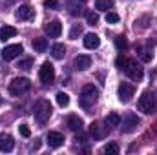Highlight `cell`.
Here are the masks:
<instances>
[{"mask_svg": "<svg viewBox=\"0 0 157 155\" xmlns=\"http://www.w3.org/2000/svg\"><path fill=\"white\" fill-rule=\"evenodd\" d=\"M29 88H31V82H29V78H26V77H17L9 82V93L13 97H20V95L28 93Z\"/></svg>", "mask_w": 157, "mask_h": 155, "instance_id": "277c9868", "label": "cell"}, {"mask_svg": "<svg viewBox=\"0 0 157 155\" xmlns=\"http://www.w3.org/2000/svg\"><path fill=\"white\" fill-rule=\"evenodd\" d=\"M66 124H68V128L73 130V131H82V126H84L82 119H80L78 115H70L68 119H66Z\"/></svg>", "mask_w": 157, "mask_h": 155, "instance_id": "e0dca14e", "label": "cell"}, {"mask_svg": "<svg viewBox=\"0 0 157 155\" xmlns=\"http://www.w3.org/2000/svg\"><path fill=\"white\" fill-rule=\"evenodd\" d=\"M0 104H2V97H0Z\"/></svg>", "mask_w": 157, "mask_h": 155, "instance_id": "d590c367", "label": "cell"}, {"mask_svg": "<svg viewBox=\"0 0 157 155\" xmlns=\"http://www.w3.org/2000/svg\"><path fill=\"white\" fill-rule=\"evenodd\" d=\"M102 152L108 153V155H117L119 153V146L115 144V142H108V144L102 148Z\"/></svg>", "mask_w": 157, "mask_h": 155, "instance_id": "d4e9b609", "label": "cell"}, {"mask_svg": "<svg viewBox=\"0 0 157 155\" xmlns=\"http://www.w3.org/2000/svg\"><path fill=\"white\" fill-rule=\"evenodd\" d=\"M51 112H53V110H51V104H49V100H46V99H40L39 102L35 104V112H33V117H35L37 124L44 126V124L49 120Z\"/></svg>", "mask_w": 157, "mask_h": 155, "instance_id": "7a4b0ae2", "label": "cell"}, {"mask_svg": "<svg viewBox=\"0 0 157 155\" xmlns=\"http://www.w3.org/2000/svg\"><path fill=\"white\" fill-rule=\"evenodd\" d=\"M13 148H15V141H13V137L7 135V133H2V135H0V152L9 153V152H13Z\"/></svg>", "mask_w": 157, "mask_h": 155, "instance_id": "9a60e30c", "label": "cell"}, {"mask_svg": "<svg viewBox=\"0 0 157 155\" xmlns=\"http://www.w3.org/2000/svg\"><path fill=\"white\" fill-rule=\"evenodd\" d=\"M48 144H49V148H60L64 144V135L59 131H49L48 133Z\"/></svg>", "mask_w": 157, "mask_h": 155, "instance_id": "5bb4252c", "label": "cell"}, {"mask_svg": "<svg viewBox=\"0 0 157 155\" xmlns=\"http://www.w3.org/2000/svg\"><path fill=\"white\" fill-rule=\"evenodd\" d=\"M104 122H106L110 128H112V126H119V122H121V117H119L117 113H113V112H112V113H108V115H106Z\"/></svg>", "mask_w": 157, "mask_h": 155, "instance_id": "603a6c76", "label": "cell"}, {"mask_svg": "<svg viewBox=\"0 0 157 155\" xmlns=\"http://www.w3.org/2000/svg\"><path fill=\"white\" fill-rule=\"evenodd\" d=\"M31 46H33V49H35V51L44 53V51L48 49V39H35L33 42H31Z\"/></svg>", "mask_w": 157, "mask_h": 155, "instance_id": "ffe728a7", "label": "cell"}, {"mask_svg": "<svg viewBox=\"0 0 157 155\" xmlns=\"http://www.w3.org/2000/svg\"><path fill=\"white\" fill-rule=\"evenodd\" d=\"M91 66V57L90 55H78L73 59V70L77 71H86Z\"/></svg>", "mask_w": 157, "mask_h": 155, "instance_id": "7c38bea8", "label": "cell"}, {"mask_svg": "<svg viewBox=\"0 0 157 155\" xmlns=\"http://www.w3.org/2000/svg\"><path fill=\"white\" fill-rule=\"evenodd\" d=\"M115 46H117V49H124L126 47V39L122 35H119L117 39H115Z\"/></svg>", "mask_w": 157, "mask_h": 155, "instance_id": "4dcf8cb0", "label": "cell"}, {"mask_svg": "<svg viewBox=\"0 0 157 155\" xmlns=\"http://www.w3.org/2000/svg\"><path fill=\"white\" fill-rule=\"evenodd\" d=\"M137 126H139V117L135 115L133 112L124 113V117H122L121 122H119V128H121L122 133H132V131L137 130Z\"/></svg>", "mask_w": 157, "mask_h": 155, "instance_id": "5b68a950", "label": "cell"}, {"mask_svg": "<svg viewBox=\"0 0 157 155\" xmlns=\"http://www.w3.org/2000/svg\"><path fill=\"white\" fill-rule=\"evenodd\" d=\"M86 20H88L90 26H97V22H99V15L93 13V11H86Z\"/></svg>", "mask_w": 157, "mask_h": 155, "instance_id": "4316f807", "label": "cell"}, {"mask_svg": "<svg viewBox=\"0 0 157 155\" xmlns=\"http://www.w3.org/2000/svg\"><path fill=\"white\" fill-rule=\"evenodd\" d=\"M39 78L44 86H49L55 80V68H53L51 62H44L42 64V68H40V71H39Z\"/></svg>", "mask_w": 157, "mask_h": 155, "instance_id": "52a82bcc", "label": "cell"}, {"mask_svg": "<svg viewBox=\"0 0 157 155\" xmlns=\"http://www.w3.org/2000/svg\"><path fill=\"white\" fill-rule=\"evenodd\" d=\"M137 108H139V112H143V113H146V115L154 113V112H155V99H154V95L148 93V91H144V93L139 97Z\"/></svg>", "mask_w": 157, "mask_h": 155, "instance_id": "8992f818", "label": "cell"}, {"mask_svg": "<svg viewBox=\"0 0 157 155\" xmlns=\"http://www.w3.org/2000/svg\"><path fill=\"white\" fill-rule=\"evenodd\" d=\"M95 7L99 11H108L113 7V0H95Z\"/></svg>", "mask_w": 157, "mask_h": 155, "instance_id": "44dd1931", "label": "cell"}, {"mask_svg": "<svg viewBox=\"0 0 157 155\" xmlns=\"http://www.w3.org/2000/svg\"><path fill=\"white\" fill-rule=\"evenodd\" d=\"M15 35H17V29H15L13 26H4V28H0V40H2V42L13 39Z\"/></svg>", "mask_w": 157, "mask_h": 155, "instance_id": "ac0fdd59", "label": "cell"}, {"mask_svg": "<svg viewBox=\"0 0 157 155\" xmlns=\"http://www.w3.org/2000/svg\"><path fill=\"white\" fill-rule=\"evenodd\" d=\"M68 9H70V15H73V17H80V15H86L84 7H80V6H77V4H70V6H68Z\"/></svg>", "mask_w": 157, "mask_h": 155, "instance_id": "cb8c5ba5", "label": "cell"}, {"mask_svg": "<svg viewBox=\"0 0 157 155\" xmlns=\"http://www.w3.org/2000/svg\"><path fill=\"white\" fill-rule=\"evenodd\" d=\"M18 68H20V70H24V71L31 70V68H33V59H31V57H28V59H22V60L18 62Z\"/></svg>", "mask_w": 157, "mask_h": 155, "instance_id": "484cf974", "label": "cell"}, {"mask_svg": "<svg viewBox=\"0 0 157 155\" xmlns=\"http://www.w3.org/2000/svg\"><path fill=\"white\" fill-rule=\"evenodd\" d=\"M15 17H17L18 20H31V18L35 17V9H33L31 6H20V7L17 9Z\"/></svg>", "mask_w": 157, "mask_h": 155, "instance_id": "4fadbf2b", "label": "cell"}, {"mask_svg": "<svg viewBox=\"0 0 157 155\" xmlns=\"http://www.w3.org/2000/svg\"><path fill=\"white\" fill-rule=\"evenodd\" d=\"M141 60L143 62H150L152 60V53L150 51H141Z\"/></svg>", "mask_w": 157, "mask_h": 155, "instance_id": "d6a6232c", "label": "cell"}, {"mask_svg": "<svg viewBox=\"0 0 157 155\" xmlns=\"http://www.w3.org/2000/svg\"><path fill=\"white\" fill-rule=\"evenodd\" d=\"M44 7H48V9H57V7H59V0H44Z\"/></svg>", "mask_w": 157, "mask_h": 155, "instance_id": "f546056e", "label": "cell"}, {"mask_svg": "<svg viewBox=\"0 0 157 155\" xmlns=\"http://www.w3.org/2000/svg\"><path fill=\"white\" fill-rule=\"evenodd\" d=\"M77 2H86V0H77Z\"/></svg>", "mask_w": 157, "mask_h": 155, "instance_id": "e575fe53", "label": "cell"}, {"mask_svg": "<svg viewBox=\"0 0 157 155\" xmlns=\"http://www.w3.org/2000/svg\"><path fill=\"white\" fill-rule=\"evenodd\" d=\"M44 31H46L51 39H57V37H60V33H62V24H60L59 20H49V22L44 24Z\"/></svg>", "mask_w": 157, "mask_h": 155, "instance_id": "8fae6325", "label": "cell"}, {"mask_svg": "<svg viewBox=\"0 0 157 155\" xmlns=\"http://www.w3.org/2000/svg\"><path fill=\"white\" fill-rule=\"evenodd\" d=\"M51 55H53V59H57V60L64 59V55H66V47H64V44H55V46L51 47Z\"/></svg>", "mask_w": 157, "mask_h": 155, "instance_id": "d6986e66", "label": "cell"}, {"mask_svg": "<svg viewBox=\"0 0 157 155\" xmlns=\"http://www.w3.org/2000/svg\"><path fill=\"white\" fill-rule=\"evenodd\" d=\"M82 35V26L80 24H73V28H71V31H70V39H78Z\"/></svg>", "mask_w": 157, "mask_h": 155, "instance_id": "83f0119b", "label": "cell"}, {"mask_svg": "<svg viewBox=\"0 0 157 155\" xmlns=\"http://www.w3.org/2000/svg\"><path fill=\"white\" fill-rule=\"evenodd\" d=\"M57 104H59L60 108H66V106L70 104V95H68V93H64V91L57 93Z\"/></svg>", "mask_w": 157, "mask_h": 155, "instance_id": "7402d4cb", "label": "cell"}, {"mask_svg": "<svg viewBox=\"0 0 157 155\" xmlns=\"http://www.w3.org/2000/svg\"><path fill=\"white\" fill-rule=\"evenodd\" d=\"M39 148H40V141L37 139V141H35V144L31 146V150H39Z\"/></svg>", "mask_w": 157, "mask_h": 155, "instance_id": "836d02e7", "label": "cell"}, {"mask_svg": "<svg viewBox=\"0 0 157 155\" xmlns=\"http://www.w3.org/2000/svg\"><path fill=\"white\" fill-rule=\"evenodd\" d=\"M133 93H135V88L130 82H122L119 86V100L121 102H130V99L133 97Z\"/></svg>", "mask_w": 157, "mask_h": 155, "instance_id": "30bf717a", "label": "cell"}, {"mask_svg": "<svg viewBox=\"0 0 157 155\" xmlns=\"http://www.w3.org/2000/svg\"><path fill=\"white\" fill-rule=\"evenodd\" d=\"M117 66L119 70H122L128 77L132 78L133 82H139L141 78H143V68H141V64H137V60H133V59H124V57H119L117 59Z\"/></svg>", "mask_w": 157, "mask_h": 155, "instance_id": "6da1fadb", "label": "cell"}, {"mask_svg": "<svg viewBox=\"0 0 157 155\" xmlns=\"http://www.w3.org/2000/svg\"><path fill=\"white\" fill-rule=\"evenodd\" d=\"M90 133H91V137L93 139H97V141H102V139H106L108 137V133H110V126L104 122H93L91 126H90Z\"/></svg>", "mask_w": 157, "mask_h": 155, "instance_id": "ba28073f", "label": "cell"}, {"mask_svg": "<svg viewBox=\"0 0 157 155\" xmlns=\"http://www.w3.org/2000/svg\"><path fill=\"white\" fill-rule=\"evenodd\" d=\"M99 46H101V39H99L95 33L84 35V47H86V49H97Z\"/></svg>", "mask_w": 157, "mask_h": 155, "instance_id": "2e32d148", "label": "cell"}, {"mask_svg": "<svg viewBox=\"0 0 157 155\" xmlns=\"http://www.w3.org/2000/svg\"><path fill=\"white\" fill-rule=\"evenodd\" d=\"M97 100H99V89H97L93 84L84 86V88H82V93H80V106H82V108H90V106H93Z\"/></svg>", "mask_w": 157, "mask_h": 155, "instance_id": "3957f363", "label": "cell"}, {"mask_svg": "<svg viewBox=\"0 0 157 155\" xmlns=\"http://www.w3.org/2000/svg\"><path fill=\"white\" fill-rule=\"evenodd\" d=\"M18 131H20L22 137H29V135H31V131H29V128H28L26 124H20V126H18Z\"/></svg>", "mask_w": 157, "mask_h": 155, "instance_id": "1f68e13d", "label": "cell"}, {"mask_svg": "<svg viewBox=\"0 0 157 155\" xmlns=\"http://www.w3.org/2000/svg\"><path fill=\"white\" fill-rule=\"evenodd\" d=\"M106 22H108V24H117L119 22V15L117 13L108 11V13H106Z\"/></svg>", "mask_w": 157, "mask_h": 155, "instance_id": "f1b7e54d", "label": "cell"}, {"mask_svg": "<svg viewBox=\"0 0 157 155\" xmlns=\"http://www.w3.org/2000/svg\"><path fill=\"white\" fill-rule=\"evenodd\" d=\"M20 53H24L22 44H11V46H6V47L2 49V59H4V60H13V59H17Z\"/></svg>", "mask_w": 157, "mask_h": 155, "instance_id": "9c48e42d", "label": "cell"}]
</instances>
